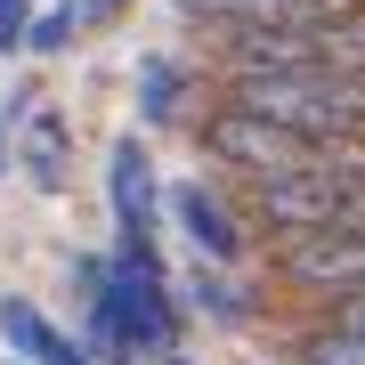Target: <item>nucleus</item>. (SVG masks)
I'll return each instance as SVG.
<instances>
[{"instance_id": "nucleus-10", "label": "nucleus", "mask_w": 365, "mask_h": 365, "mask_svg": "<svg viewBox=\"0 0 365 365\" xmlns=\"http://www.w3.org/2000/svg\"><path fill=\"white\" fill-rule=\"evenodd\" d=\"M73 33H81V9H73V0H66V9H41V25H33V57L73 49Z\"/></svg>"}, {"instance_id": "nucleus-7", "label": "nucleus", "mask_w": 365, "mask_h": 365, "mask_svg": "<svg viewBox=\"0 0 365 365\" xmlns=\"http://www.w3.org/2000/svg\"><path fill=\"white\" fill-rule=\"evenodd\" d=\"M0 341H9V349L25 357V365H81V357H90L73 333H57L49 317H41L33 300H25V292H0Z\"/></svg>"}, {"instance_id": "nucleus-9", "label": "nucleus", "mask_w": 365, "mask_h": 365, "mask_svg": "<svg viewBox=\"0 0 365 365\" xmlns=\"http://www.w3.org/2000/svg\"><path fill=\"white\" fill-rule=\"evenodd\" d=\"M292 365H365V325L357 317H309L292 341Z\"/></svg>"}, {"instance_id": "nucleus-1", "label": "nucleus", "mask_w": 365, "mask_h": 365, "mask_svg": "<svg viewBox=\"0 0 365 365\" xmlns=\"http://www.w3.org/2000/svg\"><path fill=\"white\" fill-rule=\"evenodd\" d=\"M187 309L170 292V276H130V268H106V284L81 300V349L98 365H163L179 357Z\"/></svg>"}, {"instance_id": "nucleus-3", "label": "nucleus", "mask_w": 365, "mask_h": 365, "mask_svg": "<svg viewBox=\"0 0 365 365\" xmlns=\"http://www.w3.org/2000/svg\"><path fill=\"white\" fill-rule=\"evenodd\" d=\"M170 220H179L187 244H195V260H220V268H244L252 260L244 211H235V195H220L211 179H179V187H170Z\"/></svg>"}, {"instance_id": "nucleus-4", "label": "nucleus", "mask_w": 365, "mask_h": 365, "mask_svg": "<svg viewBox=\"0 0 365 365\" xmlns=\"http://www.w3.org/2000/svg\"><path fill=\"white\" fill-rule=\"evenodd\" d=\"M106 203H114V235H155L170 195H163L155 163H146V138H114V155H106Z\"/></svg>"}, {"instance_id": "nucleus-11", "label": "nucleus", "mask_w": 365, "mask_h": 365, "mask_svg": "<svg viewBox=\"0 0 365 365\" xmlns=\"http://www.w3.org/2000/svg\"><path fill=\"white\" fill-rule=\"evenodd\" d=\"M33 0H0V57H16V49H33Z\"/></svg>"}, {"instance_id": "nucleus-8", "label": "nucleus", "mask_w": 365, "mask_h": 365, "mask_svg": "<svg viewBox=\"0 0 365 365\" xmlns=\"http://www.w3.org/2000/svg\"><path fill=\"white\" fill-rule=\"evenodd\" d=\"M187 300H195V317H203V325H220V333H244L252 317H260V309H252V284H244L235 268H220V260H195Z\"/></svg>"}, {"instance_id": "nucleus-12", "label": "nucleus", "mask_w": 365, "mask_h": 365, "mask_svg": "<svg viewBox=\"0 0 365 365\" xmlns=\"http://www.w3.org/2000/svg\"><path fill=\"white\" fill-rule=\"evenodd\" d=\"M170 9H179V25H220L227 0H170Z\"/></svg>"}, {"instance_id": "nucleus-2", "label": "nucleus", "mask_w": 365, "mask_h": 365, "mask_svg": "<svg viewBox=\"0 0 365 365\" xmlns=\"http://www.w3.org/2000/svg\"><path fill=\"white\" fill-rule=\"evenodd\" d=\"M203 146V163L220 170L227 187H252V179H276V170H300V163H317V146L309 138H292V130H276L268 114H252V106H220V114L195 130Z\"/></svg>"}, {"instance_id": "nucleus-14", "label": "nucleus", "mask_w": 365, "mask_h": 365, "mask_svg": "<svg viewBox=\"0 0 365 365\" xmlns=\"http://www.w3.org/2000/svg\"><path fill=\"white\" fill-rule=\"evenodd\" d=\"M16 163V130H9V114H0V170Z\"/></svg>"}, {"instance_id": "nucleus-16", "label": "nucleus", "mask_w": 365, "mask_h": 365, "mask_svg": "<svg viewBox=\"0 0 365 365\" xmlns=\"http://www.w3.org/2000/svg\"><path fill=\"white\" fill-rule=\"evenodd\" d=\"M81 365H98V357H81Z\"/></svg>"}, {"instance_id": "nucleus-13", "label": "nucleus", "mask_w": 365, "mask_h": 365, "mask_svg": "<svg viewBox=\"0 0 365 365\" xmlns=\"http://www.w3.org/2000/svg\"><path fill=\"white\" fill-rule=\"evenodd\" d=\"M73 9H81V25H114V16L130 9V0H73Z\"/></svg>"}, {"instance_id": "nucleus-5", "label": "nucleus", "mask_w": 365, "mask_h": 365, "mask_svg": "<svg viewBox=\"0 0 365 365\" xmlns=\"http://www.w3.org/2000/svg\"><path fill=\"white\" fill-rule=\"evenodd\" d=\"M203 73H187L179 57H146V73H138V122L146 130H203V106H187V90H195Z\"/></svg>"}, {"instance_id": "nucleus-15", "label": "nucleus", "mask_w": 365, "mask_h": 365, "mask_svg": "<svg viewBox=\"0 0 365 365\" xmlns=\"http://www.w3.org/2000/svg\"><path fill=\"white\" fill-rule=\"evenodd\" d=\"M163 365H187V357H163Z\"/></svg>"}, {"instance_id": "nucleus-6", "label": "nucleus", "mask_w": 365, "mask_h": 365, "mask_svg": "<svg viewBox=\"0 0 365 365\" xmlns=\"http://www.w3.org/2000/svg\"><path fill=\"white\" fill-rule=\"evenodd\" d=\"M16 170H25L41 195H66V187H73V130H66V114L41 106L25 130H16Z\"/></svg>"}]
</instances>
